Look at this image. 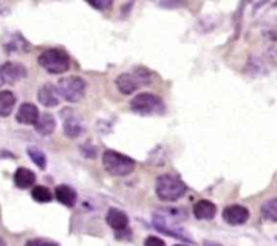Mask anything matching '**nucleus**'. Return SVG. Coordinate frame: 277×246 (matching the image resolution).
Listing matches in <instances>:
<instances>
[{"label": "nucleus", "mask_w": 277, "mask_h": 246, "mask_svg": "<svg viewBox=\"0 0 277 246\" xmlns=\"http://www.w3.org/2000/svg\"><path fill=\"white\" fill-rule=\"evenodd\" d=\"M187 185L173 174H161L156 180V194L164 202H176L187 192Z\"/></svg>", "instance_id": "nucleus-1"}, {"label": "nucleus", "mask_w": 277, "mask_h": 246, "mask_svg": "<svg viewBox=\"0 0 277 246\" xmlns=\"http://www.w3.org/2000/svg\"><path fill=\"white\" fill-rule=\"evenodd\" d=\"M103 166L113 176H127L135 168V161L115 150H106L103 153Z\"/></svg>", "instance_id": "nucleus-2"}, {"label": "nucleus", "mask_w": 277, "mask_h": 246, "mask_svg": "<svg viewBox=\"0 0 277 246\" xmlns=\"http://www.w3.org/2000/svg\"><path fill=\"white\" fill-rule=\"evenodd\" d=\"M38 64L51 75L67 72L71 67V58L61 49H47L38 57Z\"/></svg>", "instance_id": "nucleus-3"}, {"label": "nucleus", "mask_w": 277, "mask_h": 246, "mask_svg": "<svg viewBox=\"0 0 277 246\" xmlns=\"http://www.w3.org/2000/svg\"><path fill=\"white\" fill-rule=\"evenodd\" d=\"M148 84H150V73L144 68L134 69L131 73H123L117 79V87L123 95H130Z\"/></svg>", "instance_id": "nucleus-4"}, {"label": "nucleus", "mask_w": 277, "mask_h": 246, "mask_svg": "<svg viewBox=\"0 0 277 246\" xmlns=\"http://www.w3.org/2000/svg\"><path fill=\"white\" fill-rule=\"evenodd\" d=\"M57 92L67 102L76 103L81 100L85 93V82L79 76L64 77L58 82Z\"/></svg>", "instance_id": "nucleus-5"}, {"label": "nucleus", "mask_w": 277, "mask_h": 246, "mask_svg": "<svg viewBox=\"0 0 277 246\" xmlns=\"http://www.w3.org/2000/svg\"><path fill=\"white\" fill-rule=\"evenodd\" d=\"M130 107L135 114L139 115H153L164 111L162 99L153 93H139L130 102Z\"/></svg>", "instance_id": "nucleus-6"}, {"label": "nucleus", "mask_w": 277, "mask_h": 246, "mask_svg": "<svg viewBox=\"0 0 277 246\" xmlns=\"http://www.w3.org/2000/svg\"><path fill=\"white\" fill-rule=\"evenodd\" d=\"M153 225L157 230L164 233L166 236L175 237V238H179V240H183V241L187 242L192 241V238L188 237V234L181 227L173 225V223H169V222L165 219V216L162 214H156L153 216Z\"/></svg>", "instance_id": "nucleus-7"}, {"label": "nucleus", "mask_w": 277, "mask_h": 246, "mask_svg": "<svg viewBox=\"0 0 277 246\" xmlns=\"http://www.w3.org/2000/svg\"><path fill=\"white\" fill-rule=\"evenodd\" d=\"M26 75H27V69L18 62L8 61L0 67V77H1L3 82L15 84L16 82L26 77Z\"/></svg>", "instance_id": "nucleus-8"}, {"label": "nucleus", "mask_w": 277, "mask_h": 246, "mask_svg": "<svg viewBox=\"0 0 277 246\" xmlns=\"http://www.w3.org/2000/svg\"><path fill=\"white\" fill-rule=\"evenodd\" d=\"M223 219L226 223L231 226H239L246 223L249 216H250V212L247 210L246 207H243L241 205H227L226 208L223 210Z\"/></svg>", "instance_id": "nucleus-9"}, {"label": "nucleus", "mask_w": 277, "mask_h": 246, "mask_svg": "<svg viewBox=\"0 0 277 246\" xmlns=\"http://www.w3.org/2000/svg\"><path fill=\"white\" fill-rule=\"evenodd\" d=\"M60 95L57 92V87L53 84H43L40 89H38V100L42 106L45 107H56L60 103Z\"/></svg>", "instance_id": "nucleus-10"}, {"label": "nucleus", "mask_w": 277, "mask_h": 246, "mask_svg": "<svg viewBox=\"0 0 277 246\" xmlns=\"http://www.w3.org/2000/svg\"><path fill=\"white\" fill-rule=\"evenodd\" d=\"M38 118L40 111L33 103H23L16 113V121L22 124H36Z\"/></svg>", "instance_id": "nucleus-11"}, {"label": "nucleus", "mask_w": 277, "mask_h": 246, "mask_svg": "<svg viewBox=\"0 0 277 246\" xmlns=\"http://www.w3.org/2000/svg\"><path fill=\"white\" fill-rule=\"evenodd\" d=\"M106 221L115 231H123L128 226L127 214L118 208H110L106 215Z\"/></svg>", "instance_id": "nucleus-12"}, {"label": "nucleus", "mask_w": 277, "mask_h": 246, "mask_svg": "<svg viewBox=\"0 0 277 246\" xmlns=\"http://www.w3.org/2000/svg\"><path fill=\"white\" fill-rule=\"evenodd\" d=\"M54 196L61 205H67V207H75V205H76L77 192L73 190L72 187H69L67 184L57 185Z\"/></svg>", "instance_id": "nucleus-13"}, {"label": "nucleus", "mask_w": 277, "mask_h": 246, "mask_svg": "<svg viewBox=\"0 0 277 246\" xmlns=\"http://www.w3.org/2000/svg\"><path fill=\"white\" fill-rule=\"evenodd\" d=\"M56 119H54V117L51 114L42 113L40 114V118H38V121H37L34 126H36L37 133L41 134L43 137H47V135H50L56 130Z\"/></svg>", "instance_id": "nucleus-14"}, {"label": "nucleus", "mask_w": 277, "mask_h": 246, "mask_svg": "<svg viewBox=\"0 0 277 246\" xmlns=\"http://www.w3.org/2000/svg\"><path fill=\"white\" fill-rule=\"evenodd\" d=\"M37 180L36 173L33 170L27 169V168H18L14 174V181H15L16 187H19L22 190H27L34 185Z\"/></svg>", "instance_id": "nucleus-15"}, {"label": "nucleus", "mask_w": 277, "mask_h": 246, "mask_svg": "<svg viewBox=\"0 0 277 246\" xmlns=\"http://www.w3.org/2000/svg\"><path fill=\"white\" fill-rule=\"evenodd\" d=\"M216 214V205L210 200H199L194 205V215L198 219H212Z\"/></svg>", "instance_id": "nucleus-16"}, {"label": "nucleus", "mask_w": 277, "mask_h": 246, "mask_svg": "<svg viewBox=\"0 0 277 246\" xmlns=\"http://www.w3.org/2000/svg\"><path fill=\"white\" fill-rule=\"evenodd\" d=\"M15 95L11 91H0V117L1 118L10 117V114L15 107Z\"/></svg>", "instance_id": "nucleus-17"}, {"label": "nucleus", "mask_w": 277, "mask_h": 246, "mask_svg": "<svg viewBox=\"0 0 277 246\" xmlns=\"http://www.w3.org/2000/svg\"><path fill=\"white\" fill-rule=\"evenodd\" d=\"M64 133L69 138H77L82 133L81 122L75 115L65 117V121H64Z\"/></svg>", "instance_id": "nucleus-18"}, {"label": "nucleus", "mask_w": 277, "mask_h": 246, "mask_svg": "<svg viewBox=\"0 0 277 246\" xmlns=\"http://www.w3.org/2000/svg\"><path fill=\"white\" fill-rule=\"evenodd\" d=\"M27 154H29L31 161H33L40 169H46V156H45V153L42 152L41 149H38L37 146H34V145H33V146H29V148H27Z\"/></svg>", "instance_id": "nucleus-19"}, {"label": "nucleus", "mask_w": 277, "mask_h": 246, "mask_svg": "<svg viewBox=\"0 0 277 246\" xmlns=\"http://www.w3.org/2000/svg\"><path fill=\"white\" fill-rule=\"evenodd\" d=\"M261 214L265 219L277 222V198L267 200L261 207Z\"/></svg>", "instance_id": "nucleus-20"}, {"label": "nucleus", "mask_w": 277, "mask_h": 246, "mask_svg": "<svg viewBox=\"0 0 277 246\" xmlns=\"http://www.w3.org/2000/svg\"><path fill=\"white\" fill-rule=\"evenodd\" d=\"M31 196L37 203H49L53 198L50 190L45 185H37L31 190Z\"/></svg>", "instance_id": "nucleus-21"}, {"label": "nucleus", "mask_w": 277, "mask_h": 246, "mask_svg": "<svg viewBox=\"0 0 277 246\" xmlns=\"http://www.w3.org/2000/svg\"><path fill=\"white\" fill-rule=\"evenodd\" d=\"M88 4H91L93 8H96V10H100V11H106V10H110L111 8V5H113V1H110V0H88L87 1Z\"/></svg>", "instance_id": "nucleus-22"}, {"label": "nucleus", "mask_w": 277, "mask_h": 246, "mask_svg": "<svg viewBox=\"0 0 277 246\" xmlns=\"http://www.w3.org/2000/svg\"><path fill=\"white\" fill-rule=\"evenodd\" d=\"M25 246H58L56 242L47 241V240H42V238H36V240H30L26 242Z\"/></svg>", "instance_id": "nucleus-23"}, {"label": "nucleus", "mask_w": 277, "mask_h": 246, "mask_svg": "<svg viewBox=\"0 0 277 246\" xmlns=\"http://www.w3.org/2000/svg\"><path fill=\"white\" fill-rule=\"evenodd\" d=\"M144 246H166L162 240H159L158 237L149 236L144 242Z\"/></svg>", "instance_id": "nucleus-24"}, {"label": "nucleus", "mask_w": 277, "mask_h": 246, "mask_svg": "<svg viewBox=\"0 0 277 246\" xmlns=\"http://www.w3.org/2000/svg\"><path fill=\"white\" fill-rule=\"evenodd\" d=\"M7 159H15V154L7 150V149L0 148V160H7Z\"/></svg>", "instance_id": "nucleus-25"}, {"label": "nucleus", "mask_w": 277, "mask_h": 246, "mask_svg": "<svg viewBox=\"0 0 277 246\" xmlns=\"http://www.w3.org/2000/svg\"><path fill=\"white\" fill-rule=\"evenodd\" d=\"M204 246H221L219 244H215V242H205Z\"/></svg>", "instance_id": "nucleus-26"}, {"label": "nucleus", "mask_w": 277, "mask_h": 246, "mask_svg": "<svg viewBox=\"0 0 277 246\" xmlns=\"http://www.w3.org/2000/svg\"><path fill=\"white\" fill-rule=\"evenodd\" d=\"M0 246H7V244H5V241L3 238H0Z\"/></svg>", "instance_id": "nucleus-27"}, {"label": "nucleus", "mask_w": 277, "mask_h": 246, "mask_svg": "<svg viewBox=\"0 0 277 246\" xmlns=\"http://www.w3.org/2000/svg\"><path fill=\"white\" fill-rule=\"evenodd\" d=\"M3 84H4V82H3V80H1V77H0V87H1Z\"/></svg>", "instance_id": "nucleus-28"}, {"label": "nucleus", "mask_w": 277, "mask_h": 246, "mask_svg": "<svg viewBox=\"0 0 277 246\" xmlns=\"http://www.w3.org/2000/svg\"><path fill=\"white\" fill-rule=\"evenodd\" d=\"M175 246H185V245H175Z\"/></svg>", "instance_id": "nucleus-29"}, {"label": "nucleus", "mask_w": 277, "mask_h": 246, "mask_svg": "<svg viewBox=\"0 0 277 246\" xmlns=\"http://www.w3.org/2000/svg\"><path fill=\"white\" fill-rule=\"evenodd\" d=\"M276 240H277V237H276Z\"/></svg>", "instance_id": "nucleus-30"}]
</instances>
